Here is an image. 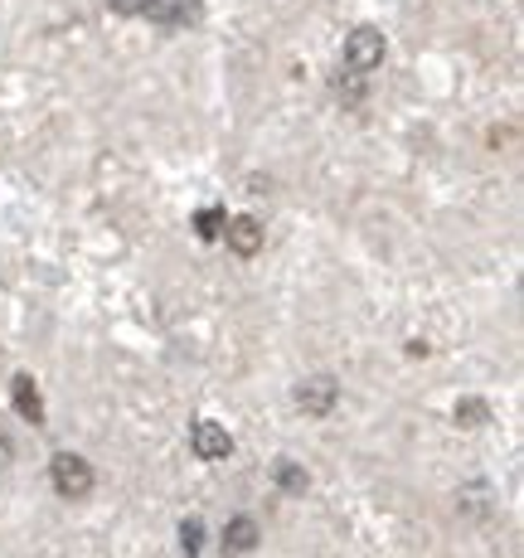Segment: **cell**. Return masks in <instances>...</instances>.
Here are the masks:
<instances>
[{
	"label": "cell",
	"mask_w": 524,
	"mask_h": 558,
	"mask_svg": "<svg viewBox=\"0 0 524 558\" xmlns=\"http://www.w3.org/2000/svg\"><path fill=\"white\" fill-rule=\"evenodd\" d=\"M336 403H340V384L330 379V374H312V379L296 384V408H302V413L326 417V413H336Z\"/></svg>",
	"instance_id": "cell-3"
},
{
	"label": "cell",
	"mask_w": 524,
	"mask_h": 558,
	"mask_svg": "<svg viewBox=\"0 0 524 558\" xmlns=\"http://www.w3.org/2000/svg\"><path fill=\"white\" fill-rule=\"evenodd\" d=\"M452 417H456V427H480V423H490V403L486 399H462Z\"/></svg>",
	"instance_id": "cell-12"
},
{
	"label": "cell",
	"mask_w": 524,
	"mask_h": 558,
	"mask_svg": "<svg viewBox=\"0 0 524 558\" xmlns=\"http://www.w3.org/2000/svg\"><path fill=\"white\" fill-rule=\"evenodd\" d=\"M383 53H389V39H383V29L355 25L345 35V69L350 73H374L383 63Z\"/></svg>",
	"instance_id": "cell-2"
},
{
	"label": "cell",
	"mask_w": 524,
	"mask_h": 558,
	"mask_svg": "<svg viewBox=\"0 0 524 558\" xmlns=\"http://www.w3.org/2000/svg\"><path fill=\"white\" fill-rule=\"evenodd\" d=\"M336 98L345 102V107H360L365 102V73H336Z\"/></svg>",
	"instance_id": "cell-11"
},
{
	"label": "cell",
	"mask_w": 524,
	"mask_h": 558,
	"mask_svg": "<svg viewBox=\"0 0 524 558\" xmlns=\"http://www.w3.org/2000/svg\"><path fill=\"white\" fill-rule=\"evenodd\" d=\"M10 399H15V413L25 423H45V399H39V384L29 374H15L10 379Z\"/></svg>",
	"instance_id": "cell-8"
},
{
	"label": "cell",
	"mask_w": 524,
	"mask_h": 558,
	"mask_svg": "<svg viewBox=\"0 0 524 558\" xmlns=\"http://www.w3.org/2000/svg\"><path fill=\"white\" fill-rule=\"evenodd\" d=\"M49 481L63 500H83V496H93V486H98V471H93V461L78 457V452H53Z\"/></svg>",
	"instance_id": "cell-1"
},
{
	"label": "cell",
	"mask_w": 524,
	"mask_h": 558,
	"mask_svg": "<svg viewBox=\"0 0 524 558\" xmlns=\"http://www.w3.org/2000/svg\"><path fill=\"white\" fill-rule=\"evenodd\" d=\"M107 10H117V15H142L146 0H107Z\"/></svg>",
	"instance_id": "cell-14"
},
{
	"label": "cell",
	"mask_w": 524,
	"mask_h": 558,
	"mask_svg": "<svg viewBox=\"0 0 524 558\" xmlns=\"http://www.w3.org/2000/svg\"><path fill=\"white\" fill-rule=\"evenodd\" d=\"M199 10H205V0H146L142 15H151L166 29H185V25H199Z\"/></svg>",
	"instance_id": "cell-6"
},
{
	"label": "cell",
	"mask_w": 524,
	"mask_h": 558,
	"mask_svg": "<svg viewBox=\"0 0 524 558\" xmlns=\"http://www.w3.org/2000/svg\"><path fill=\"white\" fill-rule=\"evenodd\" d=\"M272 481H277V490H282V496H306V486H312L306 466H302V461H292V457L277 461V466H272Z\"/></svg>",
	"instance_id": "cell-9"
},
{
	"label": "cell",
	"mask_w": 524,
	"mask_h": 558,
	"mask_svg": "<svg viewBox=\"0 0 524 558\" xmlns=\"http://www.w3.org/2000/svg\"><path fill=\"white\" fill-rule=\"evenodd\" d=\"M180 544H185V558H199V549H205V520L180 524Z\"/></svg>",
	"instance_id": "cell-13"
},
{
	"label": "cell",
	"mask_w": 524,
	"mask_h": 558,
	"mask_svg": "<svg viewBox=\"0 0 524 558\" xmlns=\"http://www.w3.org/2000/svg\"><path fill=\"white\" fill-rule=\"evenodd\" d=\"M190 452H195L199 461H223L233 452V437L223 423H214V417H199L195 427H190Z\"/></svg>",
	"instance_id": "cell-4"
},
{
	"label": "cell",
	"mask_w": 524,
	"mask_h": 558,
	"mask_svg": "<svg viewBox=\"0 0 524 558\" xmlns=\"http://www.w3.org/2000/svg\"><path fill=\"white\" fill-rule=\"evenodd\" d=\"M223 223H229V214H223L219 204H209V209L195 214V233H199L205 243H219V239H223Z\"/></svg>",
	"instance_id": "cell-10"
},
{
	"label": "cell",
	"mask_w": 524,
	"mask_h": 558,
	"mask_svg": "<svg viewBox=\"0 0 524 558\" xmlns=\"http://www.w3.org/2000/svg\"><path fill=\"white\" fill-rule=\"evenodd\" d=\"M223 243H229L233 257H258L267 233H263V223L253 219V214H233V219L223 223Z\"/></svg>",
	"instance_id": "cell-5"
},
{
	"label": "cell",
	"mask_w": 524,
	"mask_h": 558,
	"mask_svg": "<svg viewBox=\"0 0 524 558\" xmlns=\"http://www.w3.org/2000/svg\"><path fill=\"white\" fill-rule=\"evenodd\" d=\"M10 461H15V442H10V437L0 433V476H5V471H10Z\"/></svg>",
	"instance_id": "cell-15"
},
{
	"label": "cell",
	"mask_w": 524,
	"mask_h": 558,
	"mask_svg": "<svg viewBox=\"0 0 524 558\" xmlns=\"http://www.w3.org/2000/svg\"><path fill=\"white\" fill-rule=\"evenodd\" d=\"M219 544H223V554H253V549H258V544H263L258 520H253V514H233V520L223 524Z\"/></svg>",
	"instance_id": "cell-7"
}]
</instances>
